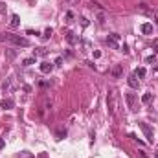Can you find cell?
Masks as SVG:
<instances>
[{"label": "cell", "mask_w": 158, "mask_h": 158, "mask_svg": "<svg viewBox=\"0 0 158 158\" xmlns=\"http://www.w3.org/2000/svg\"><path fill=\"white\" fill-rule=\"evenodd\" d=\"M0 41H7L11 42V44L18 46V48H26V46H30V41L26 39V37H20V35H15V33H0Z\"/></svg>", "instance_id": "1"}, {"label": "cell", "mask_w": 158, "mask_h": 158, "mask_svg": "<svg viewBox=\"0 0 158 158\" xmlns=\"http://www.w3.org/2000/svg\"><path fill=\"white\" fill-rule=\"evenodd\" d=\"M107 44H109V48H112V50H119V35L118 33L109 35L107 37Z\"/></svg>", "instance_id": "2"}, {"label": "cell", "mask_w": 158, "mask_h": 158, "mask_svg": "<svg viewBox=\"0 0 158 158\" xmlns=\"http://www.w3.org/2000/svg\"><path fill=\"white\" fill-rule=\"evenodd\" d=\"M138 11H140V13L149 15V17H155V18H156V11H155V9H151V7H149L145 2H140V4H138ZM156 20H158V18H156Z\"/></svg>", "instance_id": "3"}, {"label": "cell", "mask_w": 158, "mask_h": 158, "mask_svg": "<svg viewBox=\"0 0 158 158\" xmlns=\"http://www.w3.org/2000/svg\"><path fill=\"white\" fill-rule=\"evenodd\" d=\"M140 129L144 130V134H145V138H147L149 144H153V138H155V130H153L151 127L147 125V123H140Z\"/></svg>", "instance_id": "4"}, {"label": "cell", "mask_w": 158, "mask_h": 158, "mask_svg": "<svg viewBox=\"0 0 158 158\" xmlns=\"http://www.w3.org/2000/svg\"><path fill=\"white\" fill-rule=\"evenodd\" d=\"M125 99H127V107H129L130 110H136V107H134V103H136V96H134L132 92H127Z\"/></svg>", "instance_id": "5"}, {"label": "cell", "mask_w": 158, "mask_h": 158, "mask_svg": "<svg viewBox=\"0 0 158 158\" xmlns=\"http://www.w3.org/2000/svg\"><path fill=\"white\" fill-rule=\"evenodd\" d=\"M107 105H109V114H114V107H116V103H114V90H110L109 96H107Z\"/></svg>", "instance_id": "6"}, {"label": "cell", "mask_w": 158, "mask_h": 158, "mask_svg": "<svg viewBox=\"0 0 158 158\" xmlns=\"http://www.w3.org/2000/svg\"><path fill=\"white\" fill-rule=\"evenodd\" d=\"M140 31L144 33V35H151L153 33V24L151 22H144V24L140 26Z\"/></svg>", "instance_id": "7"}, {"label": "cell", "mask_w": 158, "mask_h": 158, "mask_svg": "<svg viewBox=\"0 0 158 158\" xmlns=\"http://www.w3.org/2000/svg\"><path fill=\"white\" fill-rule=\"evenodd\" d=\"M0 107H2V109H6V110H11L15 107V101L11 98H7V99H2V103H0Z\"/></svg>", "instance_id": "8"}, {"label": "cell", "mask_w": 158, "mask_h": 158, "mask_svg": "<svg viewBox=\"0 0 158 158\" xmlns=\"http://www.w3.org/2000/svg\"><path fill=\"white\" fill-rule=\"evenodd\" d=\"M52 70H53V64L52 63H48V61L41 63V72H42V74H50Z\"/></svg>", "instance_id": "9"}, {"label": "cell", "mask_w": 158, "mask_h": 158, "mask_svg": "<svg viewBox=\"0 0 158 158\" xmlns=\"http://www.w3.org/2000/svg\"><path fill=\"white\" fill-rule=\"evenodd\" d=\"M127 83H129V87L130 88H134V90H136V88H138V81H136V75H129V79H127Z\"/></svg>", "instance_id": "10"}, {"label": "cell", "mask_w": 158, "mask_h": 158, "mask_svg": "<svg viewBox=\"0 0 158 158\" xmlns=\"http://www.w3.org/2000/svg\"><path fill=\"white\" fill-rule=\"evenodd\" d=\"M121 72H123L121 64H116V66L112 68V72H110V74H112V77H119V75H121Z\"/></svg>", "instance_id": "11"}, {"label": "cell", "mask_w": 158, "mask_h": 158, "mask_svg": "<svg viewBox=\"0 0 158 158\" xmlns=\"http://www.w3.org/2000/svg\"><path fill=\"white\" fill-rule=\"evenodd\" d=\"M17 158H35V155L33 153H30V151H20L17 155Z\"/></svg>", "instance_id": "12"}, {"label": "cell", "mask_w": 158, "mask_h": 158, "mask_svg": "<svg viewBox=\"0 0 158 158\" xmlns=\"http://www.w3.org/2000/svg\"><path fill=\"white\" fill-rule=\"evenodd\" d=\"M142 101H144L145 105H149V103L153 101V94H151V92H147V94H144V96H142Z\"/></svg>", "instance_id": "13"}, {"label": "cell", "mask_w": 158, "mask_h": 158, "mask_svg": "<svg viewBox=\"0 0 158 158\" xmlns=\"http://www.w3.org/2000/svg\"><path fill=\"white\" fill-rule=\"evenodd\" d=\"M66 39H68V42H70V44H75V42H79V39L75 37V33H74V31H70V33H68V37H66Z\"/></svg>", "instance_id": "14"}, {"label": "cell", "mask_w": 158, "mask_h": 158, "mask_svg": "<svg viewBox=\"0 0 158 158\" xmlns=\"http://www.w3.org/2000/svg\"><path fill=\"white\" fill-rule=\"evenodd\" d=\"M18 24H20V17H18V15H11V26L17 28Z\"/></svg>", "instance_id": "15"}, {"label": "cell", "mask_w": 158, "mask_h": 158, "mask_svg": "<svg viewBox=\"0 0 158 158\" xmlns=\"http://www.w3.org/2000/svg\"><path fill=\"white\" fill-rule=\"evenodd\" d=\"M35 59L37 57H28V59L22 61V64H24V66H31V64H35Z\"/></svg>", "instance_id": "16"}, {"label": "cell", "mask_w": 158, "mask_h": 158, "mask_svg": "<svg viewBox=\"0 0 158 158\" xmlns=\"http://www.w3.org/2000/svg\"><path fill=\"white\" fill-rule=\"evenodd\" d=\"M134 75H136V77H145V68H136Z\"/></svg>", "instance_id": "17"}, {"label": "cell", "mask_w": 158, "mask_h": 158, "mask_svg": "<svg viewBox=\"0 0 158 158\" xmlns=\"http://www.w3.org/2000/svg\"><path fill=\"white\" fill-rule=\"evenodd\" d=\"M15 55H17V52H15V50H7V52H6V57H7V59H13Z\"/></svg>", "instance_id": "18"}, {"label": "cell", "mask_w": 158, "mask_h": 158, "mask_svg": "<svg viewBox=\"0 0 158 158\" xmlns=\"http://www.w3.org/2000/svg\"><path fill=\"white\" fill-rule=\"evenodd\" d=\"M46 52H48L46 48H37V52H35V57H37V55H46Z\"/></svg>", "instance_id": "19"}, {"label": "cell", "mask_w": 158, "mask_h": 158, "mask_svg": "<svg viewBox=\"0 0 158 158\" xmlns=\"http://www.w3.org/2000/svg\"><path fill=\"white\" fill-rule=\"evenodd\" d=\"M90 24V22H88V18H85V17H81V26H83V28H87V26Z\"/></svg>", "instance_id": "20"}, {"label": "cell", "mask_w": 158, "mask_h": 158, "mask_svg": "<svg viewBox=\"0 0 158 158\" xmlns=\"http://www.w3.org/2000/svg\"><path fill=\"white\" fill-rule=\"evenodd\" d=\"M72 18H74V13H72V11H66V22H72Z\"/></svg>", "instance_id": "21"}, {"label": "cell", "mask_w": 158, "mask_h": 158, "mask_svg": "<svg viewBox=\"0 0 158 158\" xmlns=\"http://www.w3.org/2000/svg\"><path fill=\"white\" fill-rule=\"evenodd\" d=\"M155 59H156L155 55H147V57H145V63L149 64V63H153V61H155Z\"/></svg>", "instance_id": "22"}, {"label": "cell", "mask_w": 158, "mask_h": 158, "mask_svg": "<svg viewBox=\"0 0 158 158\" xmlns=\"http://www.w3.org/2000/svg\"><path fill=\"white\" fill-rule=\"evenodd\" d=\"M50 35H52V30H46V31H44V35H42V37H44V39H50Z\"/></svg>", "instance_id": "23"}, {"label": "cell", "mask_w": 158, "mask_h": 158, "mask_svg": "<svg viewBox=\"0 0 158 158\" xmlns=\"http://www.w3.org/2000/svg\"><path fill=\"white\" fill-rule=\"evenodd\" d=\"M119 48H121V52H123V53H129V46H127V44L119 46Z\"/></svg>", "instance_id": "24"}, {"label": "cell", "mask_w": 158, "mask_h": 158, "mask_svg": "<svg viewBox=\"0 0 158 158\" xmlns=\"http://www.w3.org/2000/svg\"><path fill=\"white\" fill-rule=\"evenodd\" d=\"M55 64H57V66H61V64H63V57H57V59H55Z\"/></svg>", "instance_id": "25"}, {"label": "cell", "mask_w": 158, "mask_h": 158, "mask_svg": "<svg viewBox=\"0 0 158 158\" xmlns=\"http://www.w3.org/2000/svg\"><path fill=\"white\" fill-rule=\"evenodd\" d=\"M4 11H6V4L0 2V13H4Z\"/></svg>", "instance_id": "26"}, {"label": "cell", "mask_w": 158, "mask_h": 158, "mask_svg": "<svg viewBox=\"0 0 158 158\" xmlns=\"http://www.w3.org/2000/svg\"><path fill=\"white\" fill-rule=\"evenodd\" d=\"M98 20H99V24H103V22H105V17H103V15H98Z\"/></svg>", "instance_id": "27"}, {"label": "cell", "mask_w": 158, "mask_h": 158, "mask_svg": "<svg viewBox=\"0 0 158 158\" xmlns=\"http://www.w3.org/2000/svg\"><path fill=\"white\" fill-rule=\"evenodd\" d=\"M153 46H155V50L158 52V41H155V42H153Z\"/></svg>", "instance_id": "28"}, {"label": "cell", "mask_w": 158, "mask_h": 158, "mask_svg": "<svg viewBox=\"0 0 158 158\" xmlns=\"http://www.w3.org/2000/svg\"><path fill=\"white\" fill-rule=\"evenodd\" d=\"M4 147V140H0V149H2Z\"/></svg>", "instance_id": "29"}, {"label": "cell", "mask_w": 158, "mask_h": 158, "mask_svg": "<svg viewBox=\"0 0 158 158\" xmlns=\"http://www.w3.org/2000/svg\"><path fill=\"white\" fill-rule=\"evenodd\" d=\"M155 158H158V153H155Z\"/></svg>", "instance_id": "30"}]
</instances>
